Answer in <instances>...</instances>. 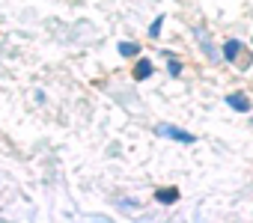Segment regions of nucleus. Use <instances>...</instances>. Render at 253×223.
Here are the masks:
<instances>
[{
	"label": "nucleus",
	"mask_w": 253,
	"mask_h": 223,
	"mask_svg": "<svg viewBox=\"0 0 253 223\" xmlns=\"http://www.w3.org/2000/svg\"><path fill=\"white\" fill-rule=\"evenodd\" d=\"M152 72H155V69H152V60L143 57V60H137V66H134L131 74H134V80H146V77H152Z\"/></svg>",
	"instance_id": "5"
},
{
	"label": "nucleus",
	"mask_w": 253,
	"mask_h": 223,
	"mask_svg": "<svg viewBox=\"0 0 253 223\" xmlns=\"http://www.w3.org/2000/svg\"><path fill=\"white\" fill-rule=\"evenodd\" d=\"M223 57H226L229 63H235L241 72H247V69H250V60H253L250 51H244V45H241L238 39H229V42L223 45Z\"/></svg>",
	"instance_id": "1"
},
{
	"label": "nucleus",
	"mask_w": 253,
	"mask_h": 223,
	"mask_svg": "<svg viewBox=\"0 0 253 223\" xmlns=\"http://www.w3.org/2000/svg\"><path fill=\"white\" fill-rule=\"evenodd\" d=\"M161 27H164V15H158V18L149 24V39H158V36H161Z\"/></svg>",
	"instance_id": "8"
},
{
	"label": "nucleus",
	"mask_w": 253,
	"mask_h": 223,
	"mask_svg": "<svg viewBox=\"0 0 253 223\" xmlns=\"http://www.w3.org/2000/svg\"><path fill=\"white\" fill-rule=\"evenodd\" d=\"M167 72H170L173 77H179V74H182V63H179L176 57H170V60H167Z\"/></svg>",
	"instance_id": "9"
},
{
	"label": "nucleus",
	"mask_w": 253,
	"mask_h": 223,
	"mask_svg": "<svg viewBox=\"0 0 253 223\" xmlns=\"http://www.w3.org/2000/svg\"><path fill=\"white\" fill-rule=\"evenodd\" d=\"M119 54L122 57H137L140 54V45L137 42H119Z\"/></svg>",
	"instance_id": "7"
},
{
	"label": "nucleus",
	"mask_w": 253,
	"mask_h": 223,
	"mask_svg": "<svg viewBox=\"0 0 253 223\" xmlns=\"http://www.w3.org/2000/svg\"><path fill=\"white\" fill-rule=\"evenodd\" d=\"M194 36H197V42H200V51L211 60V63H217L220 60V54H217V48L211 45V39H209V33L203 30V27H194Z\"/></svg>",
	"instance_id": "3"
},
{
	"label": "nucleus",
	"mask_w": 253,
	"mask_h": 223,
	"mask_svg": "<svg viewBox=\"0 0 253 223\" xmlns=\"http://www.w3.org/2000/svg\"><path fill=\"white\" fill-rule=\"evenodd\" d=\"M155 134H158V137H164V140L185 143V146H188V143H197V137H194L191 131H182V128H176V125H167V122H164V125H155Z\"/></svg>",
	"instance_id": "2"
},
{
	"label": "nucleus",
	"mask_w": 253,
	"mask_h": 223,
	"mask_svg": "<svg viewBox=\"0 0 253 223\" xmlns=\"http://www.w3.org/2000/svg\"><path fill=\"white\" fill-rule=\"evenodd\" d=\"M226 104L235 110V113H250V98L244 92H229L226 95Z\"/></svg>",
	"instance_id": "4"
},
{
	"label": "nucleus",
	"mask_w": 253,
	"mask_h": 223,
	"mask_svg": "<svg viewBox=\"0 0 253 223\" xmlns=\"http://www.w3.org/2000/svg\"><path fill=\"white\" fill-rule=\"evenodd\" d=\"M155 199L161 205H173V202H179V187H161V190H155Z\"/></svg>",
	"instance_id": "6"
}]
</instances>
